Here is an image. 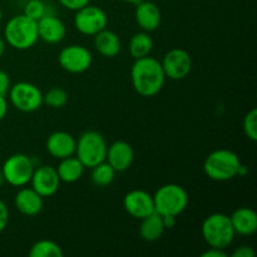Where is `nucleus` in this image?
Here are the masks:
<instances>
[{
    "label": "nucleus",
    "mask_w": 257,
    "mask_h": 257,
    "mask_svg": "<svg viewBox=\"0 0 257 257\" xmlns=\"http://www.w3.org/2000/svg\"><path fill=\"white\" fill-rule=\"evenodd\" d=\"M131 82L133 89L141 97L150 98L157 95L166 82L160 60L150 55L135 59L131 68Z\"/></svg>",
    "instance_id": "1"
},
{
    "label": "nucleus",
    "mask_w": 257,
    "mask_h": 257,
    "mask_svg": "<svg viewBox=\"0 0 257 257\" xmlns=\"http://www.w3.org/2000/svg\"><path fill=\"white\" fill-rule=\"evenodd\" d=\"M4 39L17 50L30 49L39 40L37 22L25 14L14 15L5 24Z\"/></svg>",
    "instance_id": "2"
},
{
    "label": "nucleus",
    "mask_w": 257,
    "mask_h": 257,
    "mask_svg": "<svg viewBox=\"0 0 257 257\" xmlns=\"http://www.w3.org/2000/svg\"><path fill=\"white\" fill-rule=\"evenodd\" d=\"M241 160L236 152L226 148H220L206 157L203 171L206 176L216 182H226L237 177Z\"/></svg>",
    "instance_id": "3"
},
{
    "label": "nucleus",
    "mask_w": 257,
    "mask_h": 257,
    "mask_svg": "<svg viewBox=\"0 0 257 257\" xmlns=\"http://www.w3.org/2000/svg\"><path fill=\"white\" fill-rule=\"evenodd\" d=\"M201 233L210 247L226 250L235 240V230L231 223L230 216L225 213H212L202 222Z\"/></svg>",
    "instance_id": "4"
},
{
    "label": "nucleus",
    "mask_w": 257,
    "mask_h": 257,
    "mask_svg": "<svg viewBox=\"0 0 257 257\" xmlns=\"http://www.w3.org/2000/svg\"><path fill=\"white\" fill-rule=\"evenodd\" d=\"M155 212L161 216H180L188 206V193L177 183H167L153 195Z\"/></svg>",
    "instance_id": "5"
},
{
    "label": "nucleus",
    "mask_w": 257,
    "mask_h": 257,
    "mask_svg": "<svg viewBox=\"0 0 257 257\" xmlns=\"http://www.w3.org/2000/svg\"><path fill=\"white\" fill-rule=\"evenodd\" d=\"M107 150V141L103 135L97 131H87L83 132L77 140L74 155L85 168H93L94 166L104 162Z\"/></svg>",
    "instance_id": "6"
},
{
    "label": "nucleus",
    "mask_w": 257,
    "mask_h": 257,
    "mask_svg": "<svg viewBox=\"0 0 257 257\" xmlns=\"http://www.w3.org/2000/svg\"><path fill=\"white\" fill-rule=\"evenodd\" d=\"M35 165L32 157L24 153H14L4 161L2 173L4 181L13 187H23L30 182Z\"/></svg>",
    "instance_id": "7"
},
{
    "label": "nucleus",
    "mask_w": 257,
    "mask_h": 257,
    "mask_svg": "<svg viewBox=\"0 0 257 257\" xmlns=\"http://www.w3.org/2000/svg\"><path fill=\"white\" fill-rule=\"evenodd\" d=\"M13 107L23 113H33L43 104V93L39 88L29 82H18L10 85L8 92Z\"/></svg>",
    "instance_id": "8"
},
{
    "label": "nucleus",
    "mask_w": 257,
    "mask_h": 257,
    "mask_svg": "<svg viewBox=\"0 0 257 257\" xmlns=\"http://www.w3.org/2000/svg\"><path fill=\"white\" fill-rule=\"evenodd\" d=\"M108 25V15L97 5H85L77 10L74 15V27L80 34L94 37Z\"/></svg>",
    "instance_id": "9"
},
{
    "label": "nucleus",
    "mask_w": 257,
    "mask_h": 257,
    "mask_svg": "<svg viewBox=\"0 0 257 257\" xmlns=\"http://www.w3.org/2000/svg\"><path fill=\"white\" fill-rule=\"evenodd\" d=\"M59 65L68 73L82 74L87 72L93 63V55L87 47L70 44L63 48L58 55Z\"/></svg>",
    "instance_id": "10"
},
{
    "label": "nucleus",
    "mask_w": 257,
    "mask_h": 257,
    "mask_svg": "<svg viewBox=\"0 0 257 257\" xmlns=\"http://www.w3.org/2000/svg\"><path fill=\"white\" fill-rule=\"evenodd\" d=\"M161 65H162L166 78L172 80H181L185 79L190 74L192 69V58L187 50L175 48L166 53Z\"/></svg>",
    "instance_id": "11"
},
{
    "label": "nucleus",
    "mask_w": 257,
    "mask_h": 257,
    "mask_svg": "<svg viewBox=\"0 0 257 257\" xmlns=\"http://www.w3.org/2000/svg\"><path fill=\"white\" fill-rule=\"evenodd\" d=\"M29 183L33 190L37 191L43 198H47L57 193L60 180L55 167L50 165H40L34 168Z\"/></svg>",
    "instance_id": "12"
},
{
    "label": "nucleus",
    "mask_w": 257,
    "mask_h": 257,
    "mask_svg": "<svg viewBox=\"0 0 257 257\" xmlns=\"http://www.w3.org/2000/svg\"><path fill=\"white\" fill-rule=\"evenodd\" d=\"M123 206L130 216L142 220L155 212L153 196L143 190H132L124 196Z\"/></svg>",
    "instance_id": "13"
},
{
    "label": "nucleus",
    "mask_w": 257,
    "mask_h": 257,
    "mask_svg": "<svg viewBox=\"0 0 257 257\" xmlns=\"http://www.w3.org/2000/svg\"><path fill=\"white\" fill-rule=\"evenodd\" d=\"M77 140L74 136L65 131H55L50 133L45 141V150L52 157L57 160L74 156Z\"/></svg>",
    "instance_id": "14"
},
{
    "label": "nucleus",
    "mask_w": 257,
    "mask_h": 257,
    "mask_svg": "<svg viewBox=\"0 0 257 257\" xmlns=\"http://www.w3.org/2000/svg\"><path fill=\"white\" fill-rule=\"evenodd\" d=\"M38 37L48 44H58L67 34V28L62 19L54 14H45L37 22Z\"/></svg>",
    "instance_id": "15"
},
{
    "label": "nucleus",
    "mask_w": 257,
    "mask_h": 257,
    "mask_svg": "<svg viewBox=\"0 0 257 257\" xmlns=\"http://www.w3.org/2000/svg\"><path fill=\"white\" fill-rule=\"evenodd\" d=\"M135 151L125 141H115L108 146L105 161L114 168L115 172H124L132 166Z\"/></svg>",
    "instance_id": "16"
},
{
    "label": "nucleus",
    "mask_w": 257,
    "mask_h": 257,
    "mask_svg": "<svg viewBox=\"0 0 257 257\" xmlns=\"http://www.w3.org/2000/svg\"><path fill=\"white\" fill-rule=\"evenodd\" d=\"M135 19L138 27L143 32L150 33L158 29L161 20H162V15H161V10L157 4L150 2V0H141L140 3L136 4Z\"/></svg>",
    "instance_id": "17"
},
{
    "label": "nucleus",
    "mask_w": 257,
    "mask_h": 257,
    "mask_svg": "<svg viewBox=\"0 0 257 257\" xmlns=\"http://www.w3.org/2000/svg\"><path fill=\"white\" fill-rule=\"evenodd\" d=\"M14 205L22 215L33 217L43 210V197L32 187L23 186L15 195Z\"/></svg>",
    "instance_id": "18"
},
{
    "label": "nucleus",
    "mask_w": 257,
    "mask_h": 257,
    "mask_svg": "<svg viewBox=\"0 0 257 257\" xmlns=\"http://www.w3.org/2000/svg\"><path fill=\"white\" fill-rule=\"evenodd\" d=\"M236 235L252 236L257 231V213L250 207H240L230 216Z\"/></svg>",
    "instance_id": "19"
},
{
    "label": "nucleus",
    "mask_w": 257,
    "mask_h": 257,
    "mask_svg": "<svg viewBox=\"0 0 257 257\" xmlns=\"http://www.w3.org/2000/svg\"><path fill=\"white\" fill-rule=\"evenodd\" d=\"M94 48L100 55L105 58L117 57L122 49V42L117 33L109 29H103L94 35Z\"/></svg>",
    "instance_id": "20"
},
{
    "label": "nucleus",
    "mask_w": 257,
    "mask_h": 257,
    "mask_svg": "<svg viewBox=\"0 0 257 257\" xmlns=\"http://www.w3.org/2000/svg\"><path fill=\"white\" fill-rule=\"evenodd\" d=\"M59 165L55 167L58 176H59L60 182L64 183H74L82 178L84 173V165L78 160L77 156H70V157L59 160Z\"/></svg>",
    "instance_id": "21"
},
{
    "label": "nucleus",
    "mask_w": 257,
    "mask_h": 257,
    "mask_svg": "<svg viewBox=\"0 0 257 257\" xmlns=\"http://www.w3.org/2000/svg\"><path fill=\"white\" fill-rule=\"evenodd\" d=\"M165 232V226H163L162 216L157 212H153L148 215L147 217L141 220L140 225V236L146 242H155L160 240Z\"/></svg>",
    "instance_id": "22"
},
{
    "label": "nucleus",
    "mask_w": 257,
    "mask_h": 257,
    "mask_svg": "<svg viewBox=\"0 0 257 257\" xmlns=\"http://www.w3.org/2000/svg\"><path fill=\"white\" fill-rule=\"evenodd\" d=\"M153 49V40L147 32L136 33L131 37L128 43V50L133 59L147 57L151 54Z\"/></svg>",
    "instance_id": "23"
},
{
    "label": "nucleus",
    "mask_w": 257,
    "mask_h": 257,
    "mask_svg": "<svg viewBox=\"0 0 257 257\" xmlns=\"http://www.w3.org/2000/svg\"><path fill=\"white\" fill-rule=\"evenodd\" d=\"M115 171L107 161L94 166L90 173V180L97 187H108L114 181Z\"/></svg>",
    "instance_id": "24"
},
{
    "label": "nucleus",
    "mask_w": 257,
    "mask_h": 257,
    "mask_svg": "<svg viewBox=\"0 0 257 257\" xmlns=\"http://www.w3.org/2000/svg\"><path fill=\"white\" fill-rule=\"evenodd\" d=\"M30 257H62L63 250L58 243L50 240L37 241L29 250Z\"/></svg>",
    "instance_id": "25"
},
{
    "label": "nucleus",
    "mask_w": 257,
    "mask_h": 257,
    "mask_svg": "<svg viewBox=\"0 0 257 257\" xmlns=\"http://www.w3.org/2000/svg\"><path fill=\"white\" fill-rule=\"evenodd\" d=\"M43 103L50 108H63L68 103V93L63 88H50L45 94H43Z\"/></svg>",
    "instance_id": "26"
},
{
    "label": "nucleus",
    "mask_w": 257,
    "mask_h": 257,
    "mask_svg": "<svg viewBox=\"0 0 257 257\" xmlns=\"http://www.w3.org/2000/svg\"><path fill=\"white\" fill-rule=\"evenodd\" d=\"M44 2L45 0H28L24 5V13L23 14L38 22L40 18L48 14V7L45 5Z\"/></svg>",
    "instance_id": "27"
},
{
    "label": "nucleus",
    "mask_w": 257,
    "mask_h": 257,
    "mask_svg": "<svg viewBox=\"0 0 257 257\" xmlns=\"http://www.w3.org/2000/svg\"><path fill=\"white\" fill-rule=\"evenodd\" d=\"M243 132L252 142L257 141V110L251 109L243 118Z\"/></svg>",
    "instance_id": "28"
},
{
    "label": "nucleus",
    "mask_w": 257,
    "mask_h": 257,
    "mask_svg": "<svg viewBox=\"0 0 257 257\" xmlns=\"http://www.w3.org/2000/svg\"><path fill=\"white\" fill-rule=\"evenodd\" d=\"M90 0H58L62 7L67 8V9L73 10V12H77V10L82 9L83 7L89 4Z\"/></svg>",
    "instance_id": "29"
},
{
    "label": "nucleus",
    "mask_w": 257,
    "mask_h": 257,
    "mask_svg": "<svg viewBox=\"0 0 257 257\" xmlns=\"http://www.w3.org/2000/svg\"><path fill=\"white\" fill-rule=\"evenodd\" d=\"M8 223H9V210L7 205L0 200V233L7 228Z\"/></svg>",
    "instance_id": "30"
},
{
    "label": "nucleus",
    "mask_w": 257,
    "mask_h": 257,
    "mask_svg": "<svg viewBox=\"0 0 257 257\" xmlns=\"http://www.w3.org/2000/svg\"><path fill=\"white\" fill-rule=\"evenodd\" d=\"M10 85H12V83H10V78L8 73L4 72V70H0V95L7 97L8 92L10 89Z\"/></svg>",
    "instance_id": "31"
},
{
    "label": "nucleus",
    "mask_w": 257,
    "mask_h": 257,
    "mask_svg": "<svg viewBox=\"0 0 257 257\" xmlns=\"http://www.w3.org/2000/svg\"><path fill=\"white\" fill-rule=\"evenodd\" d=\"M255 250L250 246H240L232 252V257H253Z\"/></svg>",
    "instance_id": "32"
},
{
    "label": "nucleus",
    "mask_w": 257,
    "mask_h": 257,
    "mask_svg": "<svg viewBox=\"0 0 257 257\" xmlns=\"http://www.w3.org/2000/svg\"><path fill=\"white\" fill-rule=\"evenodd\" d=\"M202 257H225L226 252L225 250H220V248L210 247V250L205 251V252L201 255Z\"/></svg>",
    "instance_id": "33"
},
{
    "label": "nucleus",
    "mask_w": 257,
    "mask_h": 257,
    "mask_svg": "<svg viewBox=\"0 0 257 257\" xmlns=\"http://www.w3.org/2000/svg\"><path fill=\"white\" fill-rule=\"evenodd\" d=\"M163 226H165V230H171V228L175 227L176 222H177V218L175 216H162Z\"/></svg>",
    "instance_id": "34"
},
{
    "label": "nucleus",
    "mask_w": 257,
    "mask_h": 257,
    "mask_svg": "<svg viewBox=\"0 0 257 257\" xmlns=\"http://www.w3.org/2000/svg\"><path fill=\"white\" fill-rule=\"evenodd\" d=\"M8 113V100L5 95H0V120L7 117Z\"/></svg>",
    "instance_id": "35"
},
{
    "label": "nucleus",
    "mask_w": 257,
    "mask_h": 257,
    "mask_svg": "<svg viewBox=\"0 0 257 257\" xmlns=\"http://www.w3.org/2000/svg\"><path fill=\"white\" fill-rule=\"evenodd\" d=\"M247 172H248L247 166H245V165H243V163H241V165H240V168H238L237 176H240V177H243V176L247 175Z\"/></svg>",
    "instance_id": "36"
},
{
    "label": "nucleus",
    "mask_w": 257,
    "mask_h": 257,
    "mask_svg": "<svg viewBox=\"0 0 257 257\" xmlns=\"http://www.w3.org/2000/svg\"><path fill=\"white\" fill-rule=\"evenodd\" d=\"M5 49H7V42H5L4 37L0 35V57H3L5 53Z\"/></svg>",
    "instance_id": "37"
},
{
    "label": "nucleus",
    "mask_w": 257,
    "mask_h": 257,
    "mask_svg": "<svg viewBox=\"0 0 257 257\" xmlns=\"http://www.w3.org/2000/svg\"><path fill=\"white\" fill-rule=\"evenodd\" d=\"M4 176H3V173H2V170H0V187H2L3 185H4Z\"/></svg>",
    "instance_id": "38"
},
{
    "label": "nucleus",
    "mask_w": 257,
    "mask_h": 257,
    "mask_svg": "<svg viewBox=\"0 0 257 257\" xmlns=\"http://www.w3.org/2000/svg\"><path fill=\"white\" fill-rule=\"evenodd\" d=\"M123 2H125V3H130V4H137V3H140L141 0H123Z\"/></svg>",
    "instance_id": "39"
},
{
    "label": "nucleus",
    "mask_w": 257,
    "mask_h": 257,
    "mask_svg": "<svg viewBox=\"0 0 257 257\" xmlns=\"http://www.w3.org/2000/svg\"><path fill=\"white\" fill-rule=\"evenodd\" d=\"M2 20H3V10L0 8V24H2Z\"/></svg>",
    "instance_id": "40"
}]
</instances>
